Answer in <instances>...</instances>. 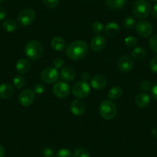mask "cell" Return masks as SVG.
<instances>
[{"instance_id":"cell-1","label":"cell","mask_w":157,"mask_h":157,"mask_svg":"<svg viewBox=\"0 0 157 157\" xmlns=\"http://www.w3.org/2000/svg\"><path fill=\"white\" fill-rule=\"evenodd\" d=\"M88 45L82 40L72 42L66 48V56L72 60H79L86 56L88 52Z\"/></svg>"},{"instance_id":"cell-2","label":"cell","mask_w":157,"mask_h":157,"mask_svg":"<svg viewBox=\"0 0 157 157\" xmlns=\"http://www.w3.org/2000/svg\"><path fill=\"white\" fill-rule=\"evenodd\" d=\"M43 46L37 40H30L25 46V53L30 60H38L43 55Z\"/></svg>"},{"instance_id":"cell-3","label":"cell","mask_w":157,"mask_h":157,"mask_svg":"<svg viewBox=\"0 0 157 157\" xmlns=\"http://www.w3.org/2000/svg\"><path fill=\"white\" fill-rule=\"evenodd\" d=\"M99 113L104 120H113L117 114V108L112 101L104 100L99 105Z\"/></svg>"},{"instance_id":"cell-4","label":"cell","mask_w":157,"mask_h":157,"mask_svg":"<svg viewBox=\"0 0 157 157\" xmlns=\"http://www.w3.org/2000/svg\"><path fill=\"white\" fill-rule=\"evenodd\" d=\"M151 11V7L146 0H137L132 8V12L138 19H145L148 17Z\"/></svg>"},{"instance_id":"cell-5","label":"cell","mask_w":157,"mask_h":157,"mask_svg":"<svg viewBox=\"0 0 157 157\" xmlns=\"http://www.w3.org/2000/svg\"><path fill=\"white\" fill-rule=\"evenodd\" d=\"M72 94L78 99H84L90 93V86L86 81H78L72 88Z\"/></svg>"},{"instance_id":"cell-6","label":"cell","mask_w":157,"mask_h":157,"mask_svg":"<svg viewBox=\"0 0 157 157\" xmlns=\"http://www.w3.org/2000/svg\"><path fill=\"white\" fill-rule=\"evenodd\" d=\"M36 19V13L30 8L23 9L18 15V22L22 26H28Z\"/></svg>"},{"instance_id":"cell-7","label":"cell","mask_w":157,"mask_h":157,"mask_svg":"<svg viewBox=\"0 0 157 157\" xmlns=\"http://www.w3.org/2000/svg\"><path fill=\"white\" fill-rule=\"evenodd\" d=\"M59 73L54 67L46 68L41 72V79L46 84H53L57 82Z\"/></svg>"},{"instance_id":"cell-8","label":"cell","mask_w":157,"mask_h":157,"mask_svg":"<svg viewBox=\"0 0 157 157\" xmlns=\"http://www.w3.org/2000/svg\"><path fill=\"white\" fill-rule=\"evenodd\" d=\"M118 69L123 73H128L130 72L134 66L133 60L128 56H123L117 61Z\"/></svg>"},{"instance_id":"cell-9","label":"cell","mask_w":157,"mask_h":157,"mask_svg":"<svg viewBox=\"0 0 157 157\" xmlns=\"http://www.w3.org/2000/svg\"><path fill=\"white\" fill-rule=\"evenodd\" d=\"M35 100V93L33 90L26 89L21 92L19 96V102L21 105L28 107L33 103Z\"/></svg>"},{"instance_id":"cell-10","label":"cell","mask_w":157,"mask_h":157,"mask_svg":"<svg viewBox=\"0 0 157 157\" xmlns=\"http://www.w3.org/2000/svg\"><path fill=\"white\" fill-rule=\"evenodd\" d=\"M70 88L68 83L64 81H60V82H56L53 86L52 88V92L54 95L58 98H65L69 95Z\"/></svg>"},{"instance_id":"cell-11","label":"cell","mask_w":157,"mask_h":157,"mask_svg":"<svg viewBox=\"0 0 157 157\" xmlns=\"http://www.w3.org/2000/svg\"><path fill=\"white\" fill-rule=\"evenodd\" d=\"M136 31L142 37H148L151 36L153 31L152 25L147 21H140L136 25Z\"/></svg>"},{"instance_id":"cell-12","label":"cell","mask_w":157,"mask_h":157,"mask_svg":"<svg viewBox=\"0 0 157 157\" xmlns=\"http://www.w3.org/2000/svg\"><path fill=\"white\" fill-rule=\"evenodd\" d=\"M106 46V39L102 35L99 34L95 36L90 42V47L94 52H99L104 49Z\"/></svg>"},{"instance_id":"cell-13","label":"cell","mask_w":157,"mask_h":157,"mask_svg":"<svg viewBox=\"0 0 157 157\" xmlns=\"http://www.w3.org/2000/svg\"><path fill=\"white\" fill-rule=\"evenodd\" d=\"M86 104L83 101L80 99H75L72 102L70 105V110L73 115L76 116H79L83 115L86 111Z\"/></svg>"},{"instance_id":"cell-14","label":"cell","mask_w":157,"mask_h":157,"mask_svg":"<svg viewBox=\"0 0 157 157\" xmlns=\"http://www.w3.org/2000/svg\"><path fill=\"white\" fill-rule=\"evenodd\" d=\"M59 75L64 82H72L75 78L76 72L73 68L70 66H66L61 69Z\"/></svg>"},{"instance_id":"cell-15","label":"cell","mask_w":157,"mask_h":157,"mask_svg":"<svg viewBox=\"0 0 157 157\" xmlns=\"http://www.w3.org/2000/svg\"><path fill=\"white\" fill-rule=\"evenodd\" d=\"M107 81L105 76L102 75H96L92 77L90 85L95 90H102L106 86Z\"/></svg>"},{"instance_id":"cell-16","label":"cell","mask_w":157,"mask_h":157,"mask_svg":"<svg viewBox=\"0 0 157 157\" xmlns=\"http://www.w3.org/2000/svg\"><path fill=\"white\" fill-rule=\"evenodd\" d=\"M135 103L139 108H146L150 103V97L146 93H140L135 99Z\"/></svg>"},{"instance_id":"cell-17","label":"cell","mask_w":157,"mask_h":157,"mask_svg":"<svg viewBox=\"0 0 157 157\" xmlns=\"http://www.w3.org/2000/svg\"><path fill=\"white\" fill-rule=\"evenodd\" d=\"M14 94V89L10 83L0 84V98L3 99H10Z\"/></svg>"},{"instance_id":"cell-18","label":"cell","mask_w":157,"mask_h":157,"mask_svg":"<svg viewBox=\"0 0 157 157\" xmlns=\"http://www.w3.org/2000/svg\"><path fill=\"white\" fill-rule=\"evenodd\" d=\"M30 63L26 59H19L16 63V69L19 74H26L30 70Z\"/></svg>"},{"instance_id":"cell-19","label":"cell","mask_w":157,"mask_h":157,"mask_svg":"<svg viewBox=\"0 0 157 157\" xmlns=\"http://www.w3.org/2000/svg\"><path fill=\"white\" fill-rule=\"evenodd\" d=\"M51 46L56 51L60 52V51H63L66 49V43L64 39H63L61 37H59V36H56V37H54L52 39V41H51Z\"/></svg>"},{"instance_id":"cell-20","label":"cell","mask_w":157,"mask_h":157,"mask_svg":"<svg viewBox=\"0 0 157 157\" xmlns=\"http://www.w3.org/2000/svg\"><path fill=\"white\" fill-rule=\"evenodd\" d=\"M119 25L117 23L114 22H109L105 27L104 28V32H105V35L109 37H113L117 35V33H119Z\"/></svg>"},{"instance_id":"cell-21","label":"cell","mask_w":157,"mask_h":157,"mask_svg":"<svg viewBox=\"0 0 157 157\" xmlns=\"http://www.w3.org/2000/svg\"><path fill=\"white\" fill-rule=\"evenodd\" d=\"M126 0H105L107 7L111 10H120L124 7Z\"/></svg>"},{"instance_id":"cell-22","label":"cell","mask_w":157,"mask_h":157,"mask_svg":"<svg viewBox=\"0 0 157 157\" xmlns=\"http://www.w3.org/2000/svg\"><path fill=\"white\" fill-rule=\"evenodd\" d=\"M2 27L8 33H13L17 29L18 24L14 19H9L4 21V22L2 23Z\"/></svg>"},{"instance_id":"cell-23","label":"cell","mask_w":157,"mask_h":157,"mask_svg":"<svg viewBox=\"0 0 157 157\" xmlns=\"http://www.w3.org/2000/svg\"><path fill=\"white\" fill-rule=\"evenodd\" d=\"M132 57L136 60H141L146 56V51L143 47H135L131 52Z\"/></svg>"},{"instance_id":"cell-24","label":"cell","mask_w":157,"mask_h":157,"mask_svg":"<svg viewBox=\"0 0 157 157\" xmlns=\"http://www.w3.org/2000/svg\"><path fill=\"white\" fill-rule=\"evenodd\" d=\"M123 90L119 86H113L109 90L108 93V97L110 99H118L121 97Z\"/></svg>"},{"instance_id":"cell-25","label":"cell","mask_w":157,"mask_h":157,"mask_svg":"<svg viewBox=\"0 0 157 157\" xmlns=\"http://www.w3.org/2000/svg\"><path fill=\"white\" fill-rule=\"evenodd\" d=\"M13 83L16 89H21L25 84V79L22 75H18L14 77L13 80Z\"/></svg>"},{"instance_id":"cell-26","label":"cell","mask_w":157,"mask_h":157,"mask_svg":"<svg viewBox=\"0 0 157 157\" xmlns=\"http://www.w3.org/2000/svg\"><path fill=\"white\" fill-rule=\"evenodd\" d=\"M72 157H90V154L86 149L80 147L75 149Z\"/></svg>"},{"instance_id":"cell-27","label":"cell","mask_w":157,"mask_h":157,"mask_svg":"<svg viewBox=\"0 0 157 157\" xmlns=\"http://www.w3.org/2000/svg\"><path fill=\"white\" fill-rule=\"evenodd\" d=\"M123 25L127 29H131L136 25V19L132 16H128L123 21Z\"/></svg>"},{"instance_id":"cell-28","label":"cell","mask_w":157,"mask_h":157,"mask_svg":"<svg viewBox=\"0 0 157 157\" xmlns=\"http://www.w3.org/2000/svg\"><path fill=\"white\" fill-rule=\"evenodd\" d=\"M104 25L101 22H95L92 25V29H93V32L96 35H99L103 31L104 29Z\"/></svg>"},{"instance_id":"cell-29","label":"cell","mask_w":157,"mask_h":157,"mask_svg":"<svg viewBox=\"0 0 157 157\" xmlns=\"http://www.w3.org/2000/svg\"><path fill=\"white\" fill-rule=\"evenodd\" d=\"M125 44L127 47L129 48H134L136 47L137 44V40L134 36H129L125 39Z\"/></svg>"},{"instance_id":"cell-30","label":"cell","mask_w":157,"mask_h":157,"mask_svg":"<svg viewBox=\"0 0 157 157\" xmlns=\"http://www.w3.org/2000/svg\"><path fill=\"white\" fill-rule=\"evenodd\" d=\"M149 46L152 51L157 53V35L152 36L149 38Z\"/></svg>"},{"instance_id":"cell-31","label":"cell","mask_w":157,"mask_h":157,"mask_svg":"<svg viewBox=\"0 0 157 157\" xmlns=\"http://www.w3.org/2000/svg\"><path fill=\"white\" fill-rule=\"evenodd\" d=\"M42 2L48 8L53 9L59 5V0H42Z\"/></svg>"},{"instance_id":"cell-32","label":"cell","mask_w":157,"mask_h":157,"mask_svg":"<svg viewBox=\"0 0 157 157\" xmlns=\"http://www.w3.org/2000/svg\"><path fill=\"white\" fill-rule=\"evenodd\" d=\"M56 157H72V153L69 149H61L57 152Z\"/></svg>"},{"instance_id":"cell-33","label":"cell","mask_w":157,"mask_h":157,"mask_svg":"<svg viewBox=\"0 0 157 157\" xmlns=\"http://www.w3.org/2000/svg\"><path fill=\"white\" fill-rule=\"evenodd\" d=\"M42 154L44 157H54L55 150L51 147H46L42 151Z\"/></svg>"},{"instance_id":"cell-34","label":"cell","mask_w":157,"mask_h":157,"mask_svg":"<svg viewBox=\"0 0 157 157\" xmlns=\"http://www.w3.org/2000/svg\"><path fill=\"white\" fill-rule=\"evenodd\" d=\"M52 65H53V67L55 69H60L63 68V66L65 65V62L62 58H56L52 62Z\"/></svg>"},{"instance_id":"cell-35","label":"cell","mask_w":157,"mask_h":157,"mask_svg":"<svg viewBox=\"0 0 157 157\" xmlns=\"http://www.w3.org/2000/svg\"><path fill=\"white\" fill-rule=\"evenodd\" d=\"M149 69L153 73H157V56L151 59L149 63Z\"/></svg>"},{"instance_id":"cell-36","label":"cell","mask_w":157,"mask_h":157,"mask_svg":"<svg viewBox=\"0 0 157 157\" xmlns=\"http://www.w3.org/2000/svg\"><path fill=\"white\" fill-rule=\"evenodd\" d=\"M140 88L143 91H149L152 89V84L148 80H143V82L140 83Z\"/></svg>"},{"instance_id":"cell-37","label":"cell","mask_w":157,"mask_h":157,"mask_svg":"<svg viewBox=\"0 0 157 157\" xmlns=\"http://www.w3.org/2000/svg\"><path fill=\"white\" fill-rule=\"evenodd\" d=\"M45 91V86L42 83H38L34 86L33 87V92L36 94H42L44 93Z\"/></svg>"},{"instance_id":"cell-38","label":"cell","mask_w":157,"mask_h":157,"mask_svg":"<svg viewBox=\"0 0 157 157\" xmlns=\"http://www.w3.org/2000/svg\"><path fill=\"white\" fill-rule=\"evenodd\" d=\"M150 93L151 96L152 97V99L157 101V83L155 84V85L152 87V89H151L150 90Z\"/></svg>"},{"instance_id":"cell-39","label":"cell","mask_w":157,"mask_h":157,"mask_svg":"<svg viewBox=\"0 0 157 157\" xmlns=\"http://www.w3.org/2000/svg\"><path fill=\"white\" fill-rule=\"evenodd\" d=\"M7 16V11L3 7H0V20H3Z\"/></svg>"},{"instance_id":"cell-40","label":"cell","mask_w":157,"mask_h":157,"mask_svg":"<svg viewBox=\"0 0 157 157\" xmlns=\"http://www.w3.org/2000/svg\"><path fill=\"white\" fill-rule=\"evenodd\" d=\"M81 78H82V81L87 82L89 80V78H90V73L88 72H83L81 74Z\"/></svg>"},{"instance_id":"cell-41","label":"cell","mask_w":157,"mask_h":157,"mask_svg":"<svg viewBox=\"0 0 157 157\" xmlns=\"http://www.w3.org/2000/svg\"><path fill=\"white\" fill-rule=\"evenodd\" d=\"M152 16H153L154 18L157 19V3L155 4V5H154L153 8H152Z\"/></svg>"},{"instance_id":"cell-42","label":"cell","mask_w":157,"mask_h":157,"mask_svg":"<svg viewBox=\"0 0 157 157\" xmlns=\"http://www.w3.org/2000/svg\"><path fill=\"white\" fill-rule=\"evenodd\" d=\"M5 156V149H4L3 146L0 144V157Z\"/></svg>"},{"instance_id":"cell-43","label":"cell","mask_w":157,"mask_h":157,"mask_svg":"<svg viewBox=\"0 0 157 157\" xmlns=\"http://www.w3.org/2000/svg\"><path fill=\"white\" fill-rule=\"evenodd\" d=\"M152 132H153V134L155 136H157V129H154V130L152 131Z\"/></svg>"},{"instance_id":"cell-44","label":"cell","mask_w":157,"mask_h":157,"mask_svg":"<svg viewBox=\"0 0 157 157\" xmlns=\"http://www.w3.org/2000/svg\"><path fill=\"white\" fill-rule=\"evenodd\" d=\"M4 2V0H0V3H2V2Z\"/></svg>"},{"instance_id":"cell-45","label":"cell","mask_w":157,"mask_h":157,"mask_svg":"<svg viewBox=\"0 0 157 157\" xmlns=\"http://www.w3.org/2000/svg\"><path fill=\"white\" fill-rule=\"evenodd\" d=\"M151 1H152V2H157V0H151Z\"/></svg>"}]
</instances>
